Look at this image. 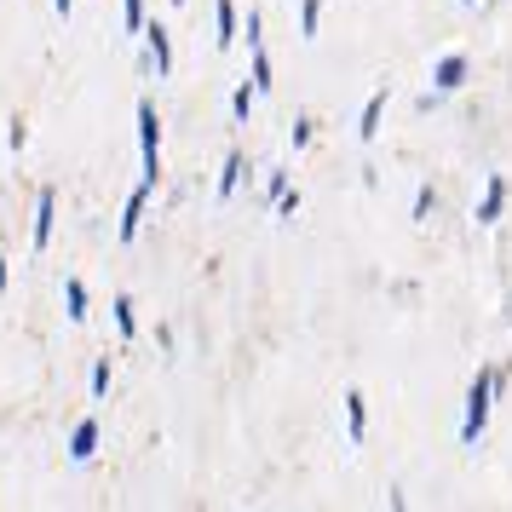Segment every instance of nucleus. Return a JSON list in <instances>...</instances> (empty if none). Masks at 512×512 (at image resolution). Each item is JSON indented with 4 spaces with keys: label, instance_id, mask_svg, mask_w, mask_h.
I'll list each match as a JSON object with an SVG mask.
<instances>
[{
    "label": "nucleus",
    "instance_id": "1",
    "mask_svg": "<svg viewBox=\"0 0 512 512\" xmlns=\"http://www.w3.org/2000/svg\"><path fill=\"white\" fill-rule=\"evenodd\" d=\"M495 392H501V369H478L472 374V392H466V420H461V443H478L489 426V409H495Z\"/></svg>",
    "mask_w": 512,
    "mask_h": 512
},
{
    "label": "nucleus",
    "instance_id": "2",
    "mask_svg": "<svg viewBox=\"0 0 512 512\" xmlns=\"http://www.w3.org/2000/svg\"><path fill=\"white\" fill-rule=\"evenodd\" d=\"M139 144H144V179H162V121L150 104H139Z\"/></svg>",
    "mask_w": 512,
    "mask_h": 512
},
{
    "label": "nucleus",
    "instance_id": "3",
    "mask_svg": "<svg viewBox=\"0 0 512 512\" xmlns=\"http://www.w3.org/2000/svg\"><path fill=\"white\" fill-rule=\"evenodd\" d=\"M466 75H472V58L466 52H443L438 64H432V93H461Z\"/></svg>",
    "mask_w": 512,
    "mask_h": 512
},
{
    "label": "nucleus",
    "instance_id": "4",
    "mask_svg": "<svg viewBox=\"0 0 512 512\" xmlns=\"http://www.w3.org/2000/svg\"><path fill=\"white\" fill-rule=\"evenodd\" d=\"M150 190H156V179H144V173H139V190L127 196V208H121V225H116L121 242H133V236H139V219H144V202H150Z\"/></svg>",
    "mask_w": 512,
    "mask_h": 512
},
{
    "label": "nucleus",
    "instance_id": "5",
    "mask_svg": "<svg viewBox=\"0 0 512 512\" xmlns=\"http://www.w3.org/2000/svg\"><path fill=\"white\" fill-rule=\"evenodd\" d=\"M52 219H58V190H41V208H35V254H47L52 242Z\"/></svg>",
    "mask_w": 512,
    "mask_h": 512
},
{
    "label": "nucleus",
    "instance_id": "6",
    "mask_svg": "<svg viewBox=\"0 0 512 512\" xmlns=\"http://www.w3.org/2000/svg\"><path fill=\"white\" fill-rule=\"evenodd\" d=\"M93 455H98V415H87V420H81V426L70 432V461L87 466Z\"/></svg>",
    "mask_w": 512,
    "mask_h": 512
},
{
    "label": "nucleus",
    "instance_id": "7",
    "mask_svg": "<svg viewBox=\"0 0 512 512\" xmlns=\"http://www.w3.org/2000/svg\"><path fill=\"white\" fill-rule=\"evenodd\" d=\"M386 98H392L386 87H374V93H369V104H363V121H357V139H363V144H374V133H380V116H386Z\"/></svg>",
    "mask_w": 512,
    "mask_h": 512
},
{
    "label": "nucleus",
    "instance_id": "8",
    "mask_svg": "<svg viewBox=\"0 0 512 512\" xmlns=\"http://www.w3.org/2000/svg\"><path fill=\"white\" fill-rule=\"evenodd\" d=\"M501 208H507V179L495 173V179H489V190H484V202H478V225H495V219H501Z\"/></svg>",
    "mask_w": 512,
    "mask_h": 512
},
{
    "label": "nucleus",
    "instance_id": "9",
    "mask_svg": "<svg viewBox=\"0 0 512 512\" xmlns=\"http://www.w3.org/2000/svg\"><path fill=\"white\" fill-rule=\"evenodd\" d=\"M144 41H150V58H156V75H173V41H167L162 24L144 29Z\"/></svg>",
    "mask_w": 512,
    "mask_h": 512
},
{
    "label": "nucleus",
    "instance_id": "10",
    "mask_svg": "<svg viewBox=\"0 0 512 512\" xmlns=\"http://www.w3.org/2000/svg\"><path fill=\"white\" fill-rule=\"evenodd\" d=\"M213 29H219V35H213L219 47L236 41V0H213Z\"/></svg>",
    "mask_w": 512,
    "mask_h": 512
},
{
    "label": "nucleus",
    "instance_id": "11",
    "mask_svg": "<svg viewBox=\"0 0 512 512\" xmlns=\"http://www.w3.org/2000/svg\"><path fill=\"white\" fill-rule=\"evenodd\" d=\"M64 305H70V323H87V282L64 277Z\"/></svg>",
    "mask_w": 512,
    "mask_h": 512
},
{
    "label": "nucleus",
    "instance_id": "12",
    "mask_svg": "<svg viewBox=\"0 0 512 512\" xmlns=\"http://www.w3.org/2000/svg\"><path fill=\"white\" fill-rule=\"evenodd\" d=\"M363 426H369V409H363V392H346V432H351V443H363Z\"/></svg>",
    "mask_w": 512,
    "mask_h": 512
},
{
    "label": "nucleus",
    "instance_id": "13",
    "mask_svg": "<svg viewBox=\"0 0 512 512\" xmlns=\"http://www.w3.org/2000/svg\"><path fill=\"white\" fill-rule=\"evenodd\" d=\"M236 179H242V156H225V173H219V202H231V190H236Z\"/></svg>",
    "mask_w": 512,
    "mask_h": 512
},
{
    "label": "nucleus",
    "instance_id": "14",
    "mask_svg": "<svg viewBox=\"0 0 512 512\" xmlns=\"http://www.w3.org/2000/svg\"><path fill=\"white\" fill-rule=\"evenodd\" d=\"M317 24H323V0H305L300 6V35L305 41H317Z\"/></svg>",
    "mask_w": 512,
    "mask_h": 512
},
{
    "label": "nucleus",
    "instance_id": "15",
    "mask_svg": "<svg viewBox=\"0 0 512 512\" xmlns=\"http://www.w3.org/2000/svg\"><path fill=\"white\" fill-rule=\"evenodd\" d=\"M116 328L127 334V340L139 334V317H133V300H127V294H116Z\"/></svg>",
    "mask_w": 512,
    "mask_h": 512
},
{
    "label": "nucleus",
    "instance_id": "16",
    "mask_svg": "<svg viewBox=\"0 0 512 512\" xmlns=\"http://www.w3.org/2000/svg\"><path fill=\"white\" fill-rule=\"evenodd\" d=\"M248 52H254V87L271 93V58H265V47H248Z\"/></svg>",
    "mask_w": 512,
    "mask_h": 512
},
{
    "label": "nucleus",
    "instance_id": "17",
    "mask_svg": "<svg viewBox=\"0 0 512 512\" xmlns=\"http://www.w3.org/2000/svg\"><path fill=\"white\" fill-rule=\"evenodd\" d=\"M254 93H259V87H236V93H231V116H236V121H248V110H254Z\"/></svg>",
    "mask_w": 512,
    "mask_h": 512
},
{
    "label": "nucleus",
    "instance_id": "18",
    "mask_svg": "<svg viewBox=\"0 0 512 512\" xmlns=\"http://www.w3.org/2000/svg\"><path fill=\"white\" fill-rule=\"evenodd\" d=\"M104 392H110V357H98V363H93V403Z\"/></svg>",
    "mask_w": 512,
    "mask_h": 512
},
{
    "label": "nucleus",
    "instance_id": "19",
    "mask_svg": "<svg viewBox=\"0 0 512 512\" xmlns=\"http://www.w3.org/2000/svg\"><path fill=\"white\" fill-rule=\"evenodd\" d=\"M121 18H127L133 35H144V0H127V12H121Z\"/></svg>",
    "mask_w": 512,
    "mask_h": 512
},
{
    "label": "nucleus",
    "instance_id": "20",
    "mask_svg": "<svg viewBox=\"0 0 512 512\" xmlns=\"http://www.w3.org/2000/svg\"><path fill=\"white\" fill-rule=\"evenodd\" d=\"M311 133H317V121H311V116L294 121V150H305V144H311Z\"/></svg>",
    "mask_w": 512,
    "mask_h": 512
},
{
    "label": "nucleus",
    "instance_id": "21",
    "mask_svg": "<svg viewBox=\"0 0 512 512\" xmlns=\"http://www.w3.org/2000/svg\"><path fill=\"white\" fill-rule=\"evenodd\" d=\"M265 196H271V202H282V196H288V173H271V179H265Z\"/></svg>",
    "mask_w": 512,
    "mask_h": 512
},
{
    "label": "nucleus",
    "instance_id": "22",
    "mask_svg": "<svg viewBox=\"0 0 512 512\" xmlns=\"http://www.w3.org/2000/svg\"><path fill=\"white\" fill-rule=\"evenodd\" d=\"M432 208H438V196H432V185H420V196H415V219H426Z\"/></svg>",
    "mask_w": 512,
    "mask_h": 512
},
{
    "label": "nucleus",
    "instance_id": "23",
    "mask_svg": "<svg viewBox=\"0 0 512 512\" xmlns=\"http://www.w3.org/2000/svg\"><path fill=\"white\" fill-rule=\"evenodd\" d=\"M24 139H29V127H24V121H12V127H6V144H12V150H24Z\"/></svg>",
    "mask_w": 512,
    "mask_h": 512
},
{
    "label": "nucleus",
    "instance_id": "24",
    "mask_svg": "<svg viewBox=\"0 0 512 512\" xmlns=\"http://www.w3.org/2000/svg\"><path fill=\"white\" fill-rule=\"evenodd\" d=\"M52 6H58V18H70V0H52Z\"/></svg>",
    "mask_w": 512,
    "mask_h": 512
},
{
    "label": "nucleus",
    "instance_id": "25",
    "mask_svg": "<svg viewBox=\"0 0 512 512\" xmlns=\"http://www.w3.org/2000/svg\"><path fill=\"white\" fill-rule=\"evenodd\" d=\"M6 282H12V277H6V259H0V294H6Z\"/></svg>",
    "mask_w": 512,
    "mask_h": 512
},
{
    "label": "nucleus",
    "instance_id": "26",
    "mask_svg": "<svg viewBox=\"0 0 512 512\" xmlns=\"http://www.w3.org/2000/svg\"><path fill=\"white\" fill-rule=\"evenodd\" d=\"M466 6H472V0H466Z\"/></svg>",
    "mask_w": 512,
    "mask_h": 512
}]
</instances>
